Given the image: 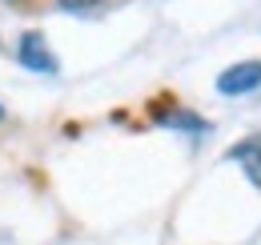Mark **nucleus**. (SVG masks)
Instances as JSON below:
<instances>
[{
  "label": "nucleus",
  "instance_id": "f257e3e1",
  "mask_svg": "<svg viewBox=\"0 0 261 245\" xmlns=\"http://www.w3.org/2000/svg\"><path fill=\"white\" fill-rule=\"evenodd\" d=\"M253 89H261V61H237L217 77V92L221 96H245Z\"/></svg>",
  "mask_w": 261,
  "mask_h": 245
},
{
  "label": "nucleus",
  "instance_id": "f03ea898",
  "mask_svg": "<svg viewBox=\"0 0 261 245\" xmlns=\"http://www.w3.org/2000/svg\"><path fill=\"white\" fill-rule=\"evenodd\" d=\"M16 61L24 64V68H33V72H57V57H53L48 40H44L36 29L24 32V36L16 40Z\"/></svg>",
  "mask_w": 261,
  "mask_h": 245
},
{
  "label": "nucleus",
  "instance_id": "7ed1b4c3",
  "mask_svg": "<svg viewBox=\"0 0 261 245\" xmlns=\"http://www.w3.org/2000/svg\"><path fill=\"white\" fill-rule=\"evenodd\" d=\"M233 157L245 165V173H249V181L261 185V137L253 141H241V145H233Z\"/></svg>",
  "mask_w": 261,
  "mask_h": 245
},
{
  "label": "nucleus",
  "instance_id": "20e7f679",
  "mask_svg": "<svg viewBox=\"0 0 261 245\" xmlns=\"http://www.w3.org/2000/svg\"><path fill=\"white\" fill-rule=\"evenodd\" d=\"M61 8H68V12H85V8H97L100 0H57Z\"/></svg>",
  "mask_w": 261,
  "mask_h": 245
},
{
  "label": "nucleus",
  "instance_id": "39448f33",
  "mask_svg": "<svg viewBox=\"0 0 261 245\" xmlns=\"http://www.w3.org/2000/svg\"><path fill=\"white\" fill-rule=\"evenodd\" d=\"M0 121H4V105H0Z\"/></svg>",
  "mask_w": 261,
  "mask_h": 245
}]
</instances>
